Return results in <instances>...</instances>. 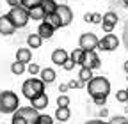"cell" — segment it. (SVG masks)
Masks as SVG:
<instances>
[{"label":"cell","instance_id":"17","mask_svg":"<svg viewBox=\"0 0 128 124\" xmlns=\"http://www.w3.org/2000/svg\"><path fill=\"white\" fill-rule=\"evenodd\" d=\"M70 117H71V112H70L68 106H57V110H55V119H57L59 122H66Z\"/></svg>","mask_w":128,"mask_h":124},{"label":"cell","instance_id":"41","mask_svg":"<svg viewBox=\"0 0 128 124\" xmlns=\"http://www.w3.org/2000/svg\"><path fill=\"white\" fill-rule=\"evenodd\" d=\"M123 69H124V71H126V73H128V60H126V62H124V66H123Z\"/></svg>","mask_w":128,"mask_h":124},{"label":"cell","instance_id":"4","mask_svg":"<svg viewBox=\"0 0 128 124\" xmlns=\"http://www.w3.org/2000/svg\"><path fill=\"white\" fill-rule=\"evenodd\" d=\"M44 85H46V83H44L41 78H28V80L23 82L22 92H23V96H25L27 99H32V98L43 94V92H44Z\"/></svg>","mask_w":128,"mask_h":124},{"label":"cell","instance_id":"46","mask_svg":"<svg viewBox=\"0 0 128 124\" xmlns=\"http://www.w3.org/2000/svg\"><path fill=\"white\" fill-rule=\"evenodd\" d=\"M126 92H128V89H126Z\"/></svg>","mask_w":128,"mask_h":124},{"label":"cell","instance_id":"9","mask_svg":"<svg viewBox=\"0 0 128 124\" xmlns=\"http://www.w3.org/2000/svg\"><path fill=\"white\" fill-rule=\"evenodd\" d=\"M82 66H86V67H89V69H98L100 66H102V60H100V57L96 55V52L94 50H84V62H82Z\"/></svg>","mask_w":128,"mask_h":124},{"label":"cell","instance_id":"37","mask_svg":"<svg viewBox=\"0 0 128 124\" xmlns=\"http://www.w3.org/2000/svg\"><path fill=\"white\" fill-rule=\"evenodd\" d=\"M6 2L12 7V5H18V4H20V0H6Z\"/></svg>","mask_w":128,"mask_h":124},{"label":"cell","instance_id":"23","mask_svg":"<svg viewBox=\"0 0 128 124\" xmlns=\"http://www.w3.org/2000/svg\"><path fill=\"white\" fill-rule=\"evenodd\" d=\"M78 78L82 80L84 83H87V82L92 78V69H89V67L82 66V67H80V73H78Z\"/></svg>","mask_w":128,"mask_h":124},{"label":"cell","instance_id":"30","mask_svg":"<svg viewBox=\"0 0 128 124\" xmlns=\"http://www.w3.org/2000/svg\"><path fill=\"white\" fill-rule=\"evenodd\" d=\"M68 87H70V89H80V87H84V82L80 80V78H78V80H71V82L68 83Z\"/></svg>","mask_w":128,"mask_h":124},{"label":"cell","instance_id":"24","mask_svg":"<svg viewBox=\"0 0 128 124\" xmlns=\"http://www.w3.org/2000/svg\"><path fill=\"white\" fill-rule=\"evenodd\" d=\"M25 66H27V64L16 60V62H12V64H11V71H12L14 74H23V73H25Z\"/></svg>","mask_w":128,"mask_h":124},{"label":"cell","instance_id":"2","mask_svg":"<svg viewBox=\"0 0 128 124\" xmlns=\"http://www.w3.org/2000/svg\"><path fill=\"white\" fill-rule=\"evenodd\" d=\"M11 115V124H36L39 112L32 106H18V110H14Z\"/></svg>","mask_w":128,"mask_h":124},{"label":"cell","instance_id":"6","mask_svg":"<svg viewBox=\"0 0 128 124\" xmlns=\"http://www.w3.org/2000/svg\"><path fill=\"white\" fill-rule=\"evenodd\" d=\"M118 46H119V39H118L116 34H112V32L103 36V39H98V48L102 52H112V50H116Z\"/></svg>","mask_w":128,"mask_h":124},{"label":"cell","instance_id":"40","mask_svg":"<svg viewBox=\"0 0 128 124\" xmlns=\"http://www.w3.org/2000/svg\"><path fill=\"white\" fill-rule=\"evenodd\" d=\"M100 115H102V117H105V115H107V108H103V110L100 112Z\"/></svg>","mask_w":128,"mask_h":124},{"label":"cell","instance_id":"22","mask_svg":"<svg viewBox=\"0 0 128 124\" xmlns=\"http://www.w3.org/2000/svg\"><path fill=\"white\" fill-rule=\"evenodd\" d=\"M44 21H46V23H50L55 30L60 28V20H59V16H57L55 12H52V14H44Z\"/></svg>","mask_w":128,"mask_h":124},{"label":"cell","instance_id":"32","mask_svg":"<svg viewBox=\"0 0 128 124\" xmlns=\"http://www.w3.org/2000/svg\"><path fill=\"white\" fill-rule=\"evenodd\" d=\"M62 67L66 69V71H71V69L75 67V62H73L71 59H68V60H66V62H64V64H62Z\"/></svg>","mask_w":128,"mask_h":124},{"label":"cell","instance_id":"27","mask_svg":"<svg viewBox=\"0 0 128 124\" xmlns=\"http://www.w3.org/2000/svg\"><path fill=\"white\" fill-rule=\"evenodd\" d=\"M36 124H54V119H52L50 115H41V114H39Z\"/></svg>","mask_w":128,"mask_h":124},{"label":"cell","instance_id":"19","mask_svg":"<svg viewBox=\"0 0 128 124\" xmlns=\"http://www.w3.org/2000/svg\"><path fill=\"white\" fill-rule=\"evenodd\" d=\"M102 23H105V25H112V27H116L118 25V14L116 12H105L103 16H102Z\"/></svg>","mask_w":128,"mask_h":124},{"label":"cell","instance_id":"3","mask_svg":"<svg viewBox=\"0 0 128 124\" xmlns=\"http://www.w3.org/2000/svg\"><path fill=\"white\" fill-rule=\"evenodd\" d=\"M20 106V98L12 90L0 92V114H12Z\"/></svg>","mask_w":128,"mask_h":124},{"label":"cell","instance_id":"43","mask_svg":"<svg viewBox=\"0 0 128 124\" xmlns=\"http://www.w3.org/2000/svg\"><path fill=\"white\" fill-rule=\"evenodd\" d=\"M123 4H124V5H126V7H128V0H123Z\"/></svg>","mask_w":128,"mask_h":124},{"label":"cell","instance_id":"20","mask_svg":"<svg viewBox=\"0 0 128 124\" xmlns=\"http://www.w3.org/2000/svg\"><path fill=\"white\" fill-rule=\"evenodd\" d=\"M41 7H43L44 14H52V12H55V9H57V2H55V0H43V2H41Z\"/></svg>","mask_w":128,"mask_h":124},{"label":"cell","instance_id":"10","mask_svg":"<svg viewBox=\"0 0 128 124\" xmlns=\"http://www.w3.org/2000/svg\"><path fill=\"white\" fill-rule=\"evenodd\" d=\"M14 32H16V27L12 25L11 18L7 16V14L0 16V36H11Z\"/></svg>","mask_w":128,"mask_h":124},{"label":"cell","instance_id":"12","mask_svg":"<svg viewBox=\"0 0 128 124\" xmlns=\"http://www.w3.org/2000/svg\"><path fill=\"white\" fill-rule=\"evenodd\" d=\"M54 32H55V28L50 25V23H46L44 20L39 23V27H38V34L41 36V39H50L52 36H54Z\"/></svg>","mask_w":128,"mask_h":124},{"label":"cell","instance_id":"7","mask_svg":"<svg viewBox=\"0 0 128 124\" xmlns=\"http://www.w3.org/2000/svg\"><path fill=\"white\" fill-rule=\"evenodd\" d=\"M78 46L82 50H96L98 48V37H96V34H92V32H86V34H82L80 36V39H78Z\"/></svg>","mask_w":128,"mask_h":124},{"label":"cell","instance_id":"5","mask_svg":"<svg viewBox=\"0 0 128 124\" xmlns=\"http://www.w3.org/2000/svg\"><path fill=\"white\" fill-rule=\"evenodd\" d=\"M7 16L11 18V21H12V25H14L16 28H23V27L30 21V20H28V11H27L25 7H22L20 4H18V5H12Z\"/></svg>","mask_w":128,"mask_h":124},{"label":"cell","instance_id":"42","mask_svg":"<svg viewBox=\"0 0 128 124\" xmlns=\"http://www.w3.org/2000/svg\"><path fill=\"white\" fill-rule=\"evenodd\" d=\"M119 124H128V119H124L123 122H119Z\"/></svg>","mask_w":128,"mask_h":124},{"label":"cell","instance_id":"44","mask_svg":"<svg viewBox=\"0 0 128 124\" xmlns=\"http://www.w3.org/2000/svg\"><path fill=\"white\" fill-rule=\"evenodd\" d=\"M100 124H110V122H103V121H100Z\"/></svg>","mask_w":128,"mask_h":124},{"label":"cell","instance_id":"39","mask_svg":"<svg viewBox=\"0 0 128 124\" xmlns=\"http://www.w3.org/2000/svg\"><path fill=\"white\" fill-rule=\"evenodd\" d=\"M86 124H100V119H91V121H87Z\"/></svg>","mask_w":128,"mask_h":124},{"label":"cell","instance_id":"36","mask_svg":"<svg viewBox=\"0 0 128 124\" xmlns=\"http://www.w3.org/2000/svg\"><path fill=\"white\" fill-rule=\"evenodd\" d=\"M102 27H103V30H105V32L108 34V32H112V30H114V27H112V25H105V23H100Z\"/></svg>","mask_w":128,"mask_h":124},{"label":"cell","instance_id":"16","mask_svg":"<svg viewBox=\"0 0 128 124\" xmlns=\"http://www.w3.org/2000/svg\"><path fill=\"white\" fill-rule=\"evenodd\" d=\"M39 76H41V80L44 82V83H52L54 80H55V71L52 69V67H44V69H39Z\"/></svg>","mask_w":128,"mask_h":124},{"label":"cell","instance_id":"15","mask_svg":"<svg viewBox=\"0 0 128 124\" xmlns=\"http://www.w3.org/2000/svg\"><path fill=\"white\" fill-rule=\"evenodd\" d=\"M28 20H34V21H43L44 20V11L41 5H36L28 9Z\"/></svg>","mask_w":128,"mask_h":124},{"label":"cell","instance_id":"33","mask_svg":"<svg viewBox=\"0 0 128 124\" xmlns=\"http://www.w3.org/2000/svg\"><path fill=\"white\" fill-rule=\"evenodd\" d=\"M94 103L98 105V106H103L107 103V98H94Z\"/></svg>","mask_w":128,"mask_h":124},{"label":"cell","instance_id":"26","mask_svg":"<svg viewBox=\"0 0 128 124\" xmlns=\"http://www.w3.org/2000/svg\"><path fill=\"white\" fill-rule=\"evenodd\" d=\"M25 69H27V71H28L32 76H36V74H39V69H41V67L36 64V62H28V66H27Z\"/></svg>","mask_w":128,"mask_h":124},{"label":"cell","instance_id":"11","mask_svg":"<svg viewBox=\"0 0 128 124\" xmlns=\"http://www.w3.org/2000/svg\"><path fill=\"white\" fill-rule=\"evenodd\" d=\"M68 59H70V53H68L66 50H62V48H57V50H54V53H52V62H54L55 66H62Z\"/></svg>","mask_w":128,"mask_h":124},{"label":"cell","instance_id":"31","mask_svg":"<svg viewBox=\"0 0 128 124\" xmlns=\"http://www.w3.org/2000/svg\"><path fill=\"white\" fill-rule=\"evenodd\" d=\"M91 23L100 25V23H102V14H98V12H92V14H91Z\"/></svg>","mask_w":128,"mask_h":124},{"label":"cell","instance_id":"1","mask_svg":"<svg viewBox=\"0 0 128 124\" xmlns=\"http://www.w3.org/2000/svg\"><path fill=\"white\" fill-rule=\"evenodd\" d=\"M87 92L92 99L94 98H107L110 94V82L105 76H92L87 82Z\"/></svg>","mask_w":128,"mask_h":124},{"label":"cell","instance_id":"8","mask_svg":"<svg viewBox=\"0 0 128 124\" xmlns=\"http://www.w3.org/2000/svg\"><path fill=\"white\" fill-rule=\"evenodd\" d=\"M55 14H57L59 20H60V27H68V25L73 21V11H71L66 4H57Z\"/></svg>","mask_w":128,"mask_h":124},{"label":"cell","instance_id":"14","mask_svg":"<svg viewBox=\"0 0 128 124\" xmlns=\"http://www.w3.org/2000/svg\"><path fill=\"white\" fill-rule=\"evenodd\" d=\"M16 60H18V62H23V64H28V62L32 60V52H30V48H18V52H16Z\"/></svg>","mask_w":128,"mask_h":124},{"label":"cell","instance_id":"45","mask_svg":"<svg viewBox=\"0 0 128 124\" xmlns=\"http://www.w3.org/2000/svg\"><path fill=\"white\" fill-rule=\"evenodd\" d=\"M126 80H128V76H126Z\"/></svg>","mask_w":128,"mask_h":124},{"label":"cell","instance_id":"35","mask_svg":"<svg viewBox=\"0 0 128 124\" xmlns=\"http://www.w3.org/2000/svg\"><path fill=\"white\" fill-rule=\"evenodd\" d=\"M59 90H60V94H66V92L70 90L68 83H60V85H59Z\"/></svg>","mask_w":128,"mask_h":124},{"label":"cell","instance_id":"28","mask_svg":"<svg viewBox=\"0 0 128 124\" xmlns=\"http://www.w3.org/2000/svg\"><path fill=\"white\" fill-rule=\"evenodd\" d=\"M68 105H70V98L66 94H60L57 98V106H68Z\"/></svg>","mask_w":128,"mask_h":124},{"label":"cell","instance_id":"34","mask_svg":"<svg viewBox=\"0 0 128 124\" xmlns=\"http://www.w3.org/2000/svg\"><path fill=\"white\" fill-rule=\"evenodd\" d=\"M126 117H121V115H118V117H114V119H110V124H119V122H123Z\"/></svg>","mask_w":128,"mask_h":124},{"label":"cell","instance_id":"21","mask_svg":"<svg viewBox=\"0 0 128 124\" xmlns=\"http://www.w3.org/2000/svg\"><path fill=\"white\" fill-rule=\"evenodd\" d=\"M41 43H43V39H41V36H39V34H30V36L27 37V44H28V48H39Z\"/></svg>","mask_w":128,"mask_h":124},{"label":"cell","instance_id":"29","mask_svg":"<svg viewBox=\"0 0 128 124\" xmlns=\"http://www.w3.org/2000/svg\"><path fill=\"white\" fill-rule=\"evenodd\" d=\"M116 99L121 101V103H126V101H128V92H126V89H124V90H118Z\"/></svg>","mask_w":128,"mask_h":124},{"label":"cell","instance_id":"38","mask_svg":"<svg viewBox=\"0 0 128 124\" xmlns=\"http://www.w3.org/2000/svg\"><path fill=\"white\" fill-rule=\"evenodd\" d=\"M91 14H92V12H86V14H84V21L91 23Z\"/></svg>","mask_w":128,"mask_h":124},{"label":"cell","instance_id":"13","mask_svg":"<svg viewBox=\"0 0 128 124\" xmlns=\"http://www.w3.org/2000/svg\"><path fill=\"white\" fill-rule=\"evenodd\" d=\"M30 106L36 108L38 112L43 110V108H46V106H48V96L43 92V94H39V96H36V98H32V99H30Z\"/></svg>","mask_w":128,"mask_h":124},{"label":"cell","instance_id":"25","mask_svg":"<svg viewBox=\"0 0 128 124\" xmlns=\"http://www.w3.org/2000/svg\"><path fill=\"white\" fill-rule=\"evenodd\" d=\"M41 2H43V0H20V5L28 11V9L36 7V5H41Z\"/></svg>","mask_w":128,"mask_h":124},{"label":"cell","instance_id":"18","mask_svg":"<svg viewBox=\"0 0 128 124\" xmlns=\"http://www.w3.org/2000/svg\"><path fill=\"white\" fill-rule=\"evenodd\" d=\"M70 59L75 62V66H82V62H84V50L82 48H75L70 53Z\"/></svg>","mask_w":128,"mask_h":124}]
</instances>
